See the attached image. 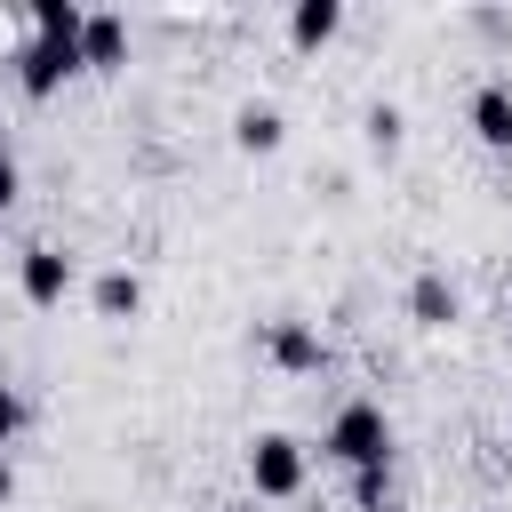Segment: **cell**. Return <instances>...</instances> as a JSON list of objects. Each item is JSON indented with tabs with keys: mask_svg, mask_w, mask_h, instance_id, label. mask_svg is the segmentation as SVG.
Masks as SVG:
<instances>
[{
	"mask_svg": "<svg viewBox=\"0 0 512 512\" xmlns=\"http://www.w3.org/2000/svg\"><path fill=\"white\" fill-rule=\"evenodd\" d=\"M88 304H96V320H136V312H144V280H136L128 264H104L96 288H88Z\"/></svg>",
	"mask_w": 512,
	"mask_h": 512,
	"instance_id": "10",
	"label": "cell"
},
{
	"mask_svg": "<svg viewBox=\"0 0 512 512\" xmlns=\"http://www.w3.org/2000/svg\"><path fill=\"white\" fill-rule=\"evenodd\" d=\"M224 512H248V504H224Z\"/></svg>",
	"mask_w": 512,
	"mask_h": 512,
	"instance_id": "17",
	"label": "cell"
},
{
	"mask_svg": "<svg viewBox=\"0 0 512 512\" xmlns=\"http://www.w3.org/2000/svg\"><path fill=\"white\" fill-rule=\"evenodd\" d=\"M8 496H16V464L0 456V504H8Z\"/></svg>",
	"mask_w": 512,
	"mask_h": 512,
	"instance_id": "15",
	"label": "cell"
},
{
	"mask_svg": "<svg viewBox=\"0 0 512 512\" xmlns=\"http://www.w3.org/2000/svg\"><path fill=\"white\" fill-rule=\"evenodd\" d=\"M256 344H264V360H272L280 376H320V368H328V336H320L312 320H264Z\"/></svg>",
	"mask_w": 512,
	"mask_h": 512,
	"instance_id": "5",
	"label": "cell"
},
{
	"mask_svg": "<svg viewBox=\"0 0 512 512\" xmlns=\"http://www.w3.org/2000/svg\"><path fill=\"white\" fill-rule=\"evenodd\" d=\"M280 136H288V120H280V104H264V96H248V104L232 112V144H240V152H280Z\"/></svg>",
	"mask_w": 512,
	"mask_h": 512,
	"instance_id": "11",
	"label": "cell"
},
{
	"mask_svg": "<svg viewBox=\"0 0 512 512\" xmlns=\"http://www.w3.org/2000/svg\"><path fill=\"white\" fill-rule=\"evenodd\" d=\"M336 32H344V0H296L288 8V48L296 56H320Z\"/></svg>",
	"mask_w": 512,
	"mask_h": 512,
	"instance_id": "7",
	"label": "cell"
},
{
	"mask_svg": "<svg viewBox=\"0 0 512 512\" xmlns=\"http://www.w3.org/2000/svg\"><path fill=\"white\" fill-rule=\"evenodd\" d=\"M16 184H24V176H16V152H8V136H0V216H8V200H16Z\"/></svg>",
	"mask_w": 512,
	"mask_h": 512,
	"instance_id": "14",
	"label": "cell"
},
{
	"mask_svg": "<svg viewBox=\"0 0 512 512\" xmlns=\"http://www.w3.org/2000/svg\"><path fill=\"white\" fill-rule=\"evenodd\" d=\"M120 64H128V16L88 8V24H80V72H120Z\"/></svg>",
	"mask_w": 512,
	"mask_h": 512,
	"instance_id": "6",
	"label": "cell"
},
{
	"mask_svg": "<svg viewBox=\"0 0 512 512\" xmlns=\"http://www.w3.org/2000/svg\"><path fill=\"white\" fill-rule=\"evenodd\" d=\"M360 136H368L376 152H400V136H408V112H400L392 96H376V104L360 112Z\"/></svg>",
	"mask_w": 512,
	"mask_h": 512,
	"instance_id": "12",
	"label": "cell"
},
{
	"mask_svg": "<svg viewBox=\"0 0 512 512\" xmlns=\"http://www.w3.org/2000/svg\"><path fill=\"white\" fill-rule=\"evenodd\" d=\"M320 456L344 464V472H368V464H392V416L384 400H344L320 432Z\"/></svg>",
	"mask_w": 512,
	"mask_h": 512,
	"instance_id": "1",
	"label": "cell"
},
{
	"mask_svg": "<svg viewBox=\"0 0 512 512\" xmlns=\"http://www.w3.org/2000/svg\"><path fill=\"white\" fill-rule=\"evenodd\" d=\"M72 72H80V32H32V24H24V40L8 48V80H16L32 104H48Z\"/></svg>",
	"mask_w": 512,
	"mask_h": 512,
	"instance_id": "2",
	"label": "cell"
},
{
	"mask_svg": "<svg viewBox=\"0 0 512 512\" xmlns=\"http://www.w3.org/2000/svg\"><path fill=\"white\" fill-rule=\"evenodd\" d=\"M72 280H80V264H72V248H56V240H32V248L16 256V288H24L32 312H56V304L72 296Z\"/></svg>",
	"mask_w": 512,
	"mask_h": 512,
	"instance_id": "4",
	"label": "cell"
},
{
	"mask_svg": "<svg viewBox=\"0 0 512 512\" xmlns=\"http://www.w3.org/2000/svg\"><path fill=\"white\" fill-rule=\"evenodd\" d=\"M472 136L488 152H512V80H480L472 88Z\"/></svg>",
	"mask_w": 512,
	"mask_h": 512,
	"instance_id": "8",
	"label": "cell"
},
{
	"mask_svg": "<svg viewBox=\"0 0 512 512\" xmlns=\"http://www.w3.org/2000/svg\"><path fill=\"white\" fill-rule=\"evenodd\" d=\"M456 312H464V296H456L448 272H416V280H408V320H416V328H448Z\"/></svg>",
	"mask_w": 512,
	"mask_h": 512,
	"instance_id": "9",
	"label": "cell"
},
{
	"mask_svg": "<svg viewBox=\"0 0 512 512\" xmlns=\"http://www.w3.org/2000/svg\"><path fill=\"white\" fill-rule=\"evenodd\" d=\"M0 88H8V40H0Z\"/></svg>",
	"mask_w": 512,
	"mask_h": 512,
	"instance_id": "16",
	"label": "cell"
},
{
	"mask_svg": "<svg viewBox=\"0 0 512 512\" xmlns=\"http://www.w3.org/2000/svg\"><path fill=\"white\" fill-rule=\"evenodd\" d=\"M304 480H312V448H304L296 432H256V440H248V488H256L264 504L304 496Z\"/></svg>",
	"mask_w": 512,
	"mask_h": 512,
	"instance_id": "3",
	"label": "cell"
},
{
	"mask_svg": "<svg viewBox=\"0 0 512 512\" xmlns=\"http://www.w3.org/2000/svg\"><path fill=\"white\" fill-rule=\"evenodd\" d=\"M24 416H32V408H24V392H16V384H0V456H8V440L24 432Z\"/></svg>",
	"mask_w": 512,
	"mask_h": 512,
	"instance_id": "13",
	"label": "cell"
}]
</instances>
